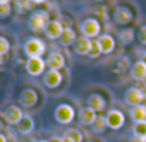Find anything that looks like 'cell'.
<instances>
[{"label": "cell", "instance_id": "cell-1", "mask_svg": "<svg viewBox=\"0 0 146 142\" xmlns=\"http://www.w3.org/2000/svg\"><path fill=\"white\" fill-rule=\"evenodd\" d=\"M49 22H50L49 12H46V10H36V12H33L29 16L27 26H29V29L33 33H40V32H44V29L49 25Z\"/></svg>", "mask_w": 146, "mask_h": 142}, {"label": "cell", "instance_id": "cell-2", "mask_svg": "<svg viewBox=\"0 0 146 142\" xmlns=\"http://www.w3.org/2000/svg\"><path fill=\"white\" fill-rule=\"evenodd\" d=\"M46 53V43L44 40L39 37H30L25 43V55L32 59V57H43Z\"/></svg>", "mask_w": 146, "mask_h": 142}, {"label": "cell", "instance_id": "cell-3", "mask_svg": "<svg viewBox=\"0 0 146 142\" xmlns=\"http://www.w3.org/2000/svg\"><path fill=\"white\" fill-rule=\"evenodd\" d=\"M100 30H102V25L98 19L95 17H88L80 23V32L82 36L89 37V39H96L100 36Z\"/></svg>", "mask_w": 146, "mask_h": 142}, {"label": "cell", "instance_id": "cell-4", "mask_svg": "<svg viewBox=\"0 0 146 142\" xmlns=\"http://www.w3.org/2000/svg\"><path fill=\"white\" fill-rule=\"evenodd\" d=\"M75 116H76V112L73 109V106L69 103H60L54 109V119L62 125H69L70 122H73Z\"/></svg>", "mask_w": 146, "mask_h": 142}, {"label": "cell", "instance_id": "cell-5", "mask_svg": "<svg viewBox=\"0 0 146 142\" xmlns=\"http://www.w3.org/2000/svg\"><path fill=\"white\" fill-rule=\"evenodd\" d=\"M25 67H26V72L30 76H40V75H43L47 65L43 57H32V59H27Z\"/></svg>", "mask_w": 146, "mask_h": 142}, {"label": "cell", "instance_id": "cell-6", "mask_svg": "<svg viewBox=\"0 0 146 142\" xmlns=\"http://www.w3.org/2000/svg\"><path fill=\"white\" fill-rule=\"evenodd\" d=\"M113 20L119 26H126L133 20V12L127 6H117L113 13Z\"/></svg>", "mask_w": 146, "mask_h": 142}, {"label": "cell", "instance_id": "cell-7", "mask_svg": "<svg viewBox=\"0 0 146 142\" xmlns=\"http://www.w3.org/2000/svg\"><path fill=\"white\" fill-rule=\"evenodd\" d=\"M23 111L20 106H16V105H10L7 109H5L2 112V118L9 123V125H19L20 121L23 119Z\"/></svg>", "mask_w": 146, "mask_h": 142}, {"label": "cell", "instance_id": "cell-8", "mask_svg": "<svg viewBox=\"0 0 146 142\" xmlns=\"http://www.w3.org/2000/svg\"><path fill=\"white\" fill-rule=\"evenodd\" d=\"M125 102H126V105H129L132 108L143 105V92H142V89L136 88V86L127 88L126 92H125Z\"/></svg>", "mask_w": 146, "mask_h": 142}, {"label": "cell", "instance_id": "cell-9", "mask_svg": "<svg viewBox=\"0 0 146 142\" xmlns=\"http://www.w3.org/2000/svg\"><path fill=\"white\" fill-rule=\"evenodd\" d=\"M63 32H64V25L60 20H50L43 33L50 40H59L60 36L63 35Z\"/></svg>", "mask_w": 146, "mask_h": 142}, {"label": "cell", "instance_id": "cell-10", "mask_svg": "<svg viewBox=\"0 0 146 142\" xmlns=\"http://www.w3.org/2000/svg\"><path fill=\"white\" fill-rule=\"evenodd\" d=\"M106 121H108V128H110L113 131H117L125 125V115L119 109H112V111L108 112Z\"/></svg>", "mask_w": 146, "mask_h": 142}, {"label": "cell", "instance_id": "cell-11", "mask_svg": "<svg viewBox=\"0 0 146 142\" xmlns=\"http://www.w3.org/2000/svg\"><path fill=\"white\" fill-rule=\"evenodd\" d=\"M46 65H47V69L49 70H60L64 67L66 65V59L63 56V53L54 50V52H50L46 57Z\"/></svg>", "mask_w": 146, "mask_h": 142}, {"label": "cell", "instance_id": "cell-12", "mask_svg": "<svg viewBox=\"0 0 146 142\" xmlns=\"http://www.w3.org/2000/svg\"><path fill=\"white\" fill-rule=\"evenodd\" d=\"M39 101V95L35 89L32 88H26L20 92V96H19V103L23 106V108H33Z\"/></svg>", "mask_w": 146, "mask_h": 142}, {"label": "cell", "instance_id": "cell-13", "mask_svg": "<svg viewBox=\"0 0 146 142\" xmlns=\"http://www.w3.org/2000/svg\"><path fill=\"white\" fill-rule=\"evenodd\" d=\"M63 82V76L60 73V70H47L43 75V83L49 88V89H56L62 85Z\"/></svg>", "mask_w": 146, "mask_h": 142}, {"label": "cell", "instance_id": "cell-14", "mask_svg": "<svg viewBox=\"0 0 146 142\" xmlns=\"http://www.w3.org/2000/svg\"><path fill=\"white\" fill-rule=\"evenodd\" d=\"M98 116H99L98 112H95L89 106H85V108H82L79 111V122L83 126H93V123L96 122Z\"/></svg>", "mask_w": 146, "mask_h": 142}, {"label": "cell", "instance_id": "cell-15", "mask_svg": "<svg viewBox=\"0 0 146 142\" xmlns=\"http://www.w3.org/2000/svg\"><path fill=\"white\" fill-rule=\"evenodd\" d=\"M90 47H92V39L85 37V36H79L76 43L73 45V49L79 56H89Z\"/></svg>", "mask_w": 146, "mask_h": 142}, {"label": "cell", "instance_id": "cell-16", "mask_svg": "<svg viewBox=\"0 0 146 142\" xmlns=\"http://www.w3.org/2000/svg\"><path fill=\"white\" fill-rule=\"evenodd\" d=\"M130 76L137 82H143L146 79V63L143 60H137L130 66Z\"/></svg>", "mask_w": 146, "mask_h": 142}, {"label": "cell", "instance_id": "cell-17", "mask_svg": "<svg viewBox=\"0 0 146 142\" xmlns=\"http://www.w3.org/2000/svg\"><path fill=\"white\" fill-rule=\"evenodd\" d=\"M88 106L92 108L95 112H102L106 108V99L100 93H92L88 96Z\"/></svg>", "mask_w": 146, "mask_h": 142}, {"label": "cell", "instance_id": "cell-18", "mask_svg": "<svg viewBox=\"0 0 146 142\" xmlns=\"http://www.w3.org/2000/svg\"><path fill=\"white\" fill-rule=\"evenodd\" d=\"M76 40H78V35H76L75 29L73 27H64V32L59 39V45L63 46V47H69L72 45H75Z\"/></svg>", "mask_w": 146, "mask_h": 142}, {"label": "cell", "instance_id": "cell-19", "mask_svg": "<svg viewBox=\"0 0 146 142\" xmlns=\"http://www.w3.org/2000/svg\"><path fill=\"white\" fill-rule=\"evenodd\" d=\"M99 43H100V47H102V52L103 55H110L115 47H116V42H115V37L110 36V35H100L98 37Z\"/></svg>", "mask_w": 146, "mask_h": 142}, {"label": "cell", "instance_id": "cell-20", "mask_svg": "<svg viewBox=\"0 0 146 142\" xmlns=\"http://www.w3.org/2000/svg\"><path fill=\"white\" fill-rule=\"evenodd\" d=\"M35 129V121L30 115H25L23 119L20 121V123L17 125V131L22 133V135H29L32 133Z\"/></svg>", "mask_w": 146, "mask_h": 142}, {"label": "cell", "instance_id": "cell-21", "mask_svg": "<svg viewBox=\"0 0 146 142\" xmlns=\"http://www.w3.org/2000/svg\"><path fill=\"white\" fill-rule=\"evenodd\" d=\"M130 118L135 123L136 122H145L146 121V105H139V106L132 108Z\"/></svg>", "mask_w": 146, "mask_h": 142}, {"label": "cell", "instance_id": "cell-22", "mask_svg": "<svg viewBox=\"0 0 146 142\" xmlns=\"http://www.w3.org/2000/svg\"><path fill=\"white\" fill-rule=\"evenodd\" d=\"M135 30L132 29V27H125V29H122L120 32H119V39L122 40V43H125V45H129V43H132L133 40H135Z\"/></svg>", "mask_w": 146, "mask_h": 142}, {"label": "cell", "instance_id": "cell-23", "mask_svg": "<svg viewBox=\"0 0 146 142\" xmlns=\"http://www.w3.org/2000/svg\"><path fill=\"white\" fill-rule=\"evenodd\" d=\"M63 138H67L70 139L72 142H83V135L79 129H75V128H70L67 131H64L63 133Z\"/></svg>", "mask_w": 146, "mask_h": 142}, {"label": "cell", "instance_id": "cell-24", "mask_svg": "<svg viewBox=\"0 0 146 142\" xmlns=\"http://www.w3.org/2000/svg\"><path fill=\"white\" fill-rule=\"evenodd\" d=\"M106 128H108L106 116L99 115V116H98V119H96V122H95V123H93V126H92L93 132H95V133H102V132H105V129H106Z\"/></svg>", "mask_w": 146, "mask_h": 142}, {"label": "cell", "instance_id": "cell-25", "mask_svg": "<svg viewBox=\"0 0 146 142\" xmlns=\"http://www.w3.org/2000/svg\"><path fill=\"white\" fill-rule=\"evenodd\" d=\"M133 135L137 139H145L146 138V121L145 122H136L133 125Z\"/></svg>", "mask_w": 146, "mask_h": 142}, {"label": "cell", "instance_id": "cell-26", "mask_svg": "<svg viewBox=\"0 0 146 142\" xmlns=\"http://www.w3.org/2000/svg\"><path fill=\"white\" fill-rule=\"evenodd\" d=\"M102 47H100V43L98 39H93L92 40V47H90V52H89V57L90 59H98L100 55H102Z\"/></svg>", "mask_w": 146, "mask_h": 142}, {"label": "cell", "instance_id": "cell-27", "mask_svg": "<svg viewBox=\"0 0 146 142\" xmlns=\"http://www.w3.org/2000/svg\"><path fill=\"white\" fill-rule=\"evenodd\" d=\"M9 50H10V42L5 36H2L0 37V56H6Z\"/></svg>", "mask_w": 146, "mask_h": 142}, {"label": "cell", "instance_id": "cell-28", "mask_svg": "<svg viewBox=\"0 0 146 142\" xmlns=\"http://www.w3.org/2000/svg\"><path fill=\"white\" fill-rule=\"evenodd\" d=\"M137 40H139L140 45L146 46V25L139 27V30H137Z\"/></svg>", "mask_w": 146, "mask_h": 142}, {"label": "cell", "instance_id": "cell-29", "mask_svg": "<svg viewBox=\"0 0 146 142\" xmlns=\"http://www.w3.org/2000/svg\"><path fill=\"white\" fill-rule=\"evenodd\" d=\"M10 13H12V6L9 3L7 5H0V16L3 19H6Z\"/></svg>", "mask_w": 146, "mask_h": 142}, {"label": "cell", "instance_id": "cell-30", "mask_svg": "<svg viewBox=\"0 0 146 142\" xmlns=\"http://www.w3.org/2000/svg\"><path fill=\"white\" fill-rule=\"evenodd\" d=\"M17 5H19L20 7H23L25 10H30L35 3L32 2V0H17Z\"/></svg>", "mask_w": 146, "mask_h": 142}, {"label": "cell", "instance_id": "cell-31", "mask_svg": "<svg viewBox=\"0 0 146 142\" xmlns=\"http://www.w3.org/2000/svg\"><path fill=\"white\" fill-rule=\"evenodd\" d=\"M49 142H64V138L63 136H52L49 139Z\"/></svg>", "mask_w": 146, "mask_h": 142}, {"label": "cell", "instance_id": "cell-32", "mask_svg": "<svg viewBox=\"0 0 146 142\" xmlns=\"http://www.w3.org/2000/svg\"><path fill=\"white\" fill-rule=\"evenodd\" d=\"M0 142H7V138L5 133H0Z\"/></svg>", "mask_w": 146, "mask_h": 142}, {"label": "cell", "instance_id": "cell-33", "mask_svg": "<svg viewBox=\"0 0 146 142\" xmlns=\"http://www.w3.org/2000/svg\"><path fill=\"white\" fill-rule=\"evenodd\" d=\"M142 92H143V105H146V88H143Z\"/></svg>", "mask_w": 146, "mask_h": 142}, {"label": "cell", "instance_id": "cell-34", "mask_svg": "<svg viewBox=\"0 0 146 142\" xmlns=\"http://www.w3.org/2000/svg\"><path fill=\"white\" fill-rule=\"evenodd\" d=\"M32 2L35 3V5H42V3H44L46 0H32Z\"/></svg>", "mask_w": 146, "mask_h": 142}, {"label": "cell", "instance_id": "cell-35", "mask_svg": "<svg viewBox=\"0 0 146 142\" xmlns=\"http://www.w3.org/2000/svg\"><path fill=\"white\" fill-rule=\"evenodd\" d=\"M10 0H0V5H7Z\"/></svg>", "mask_w": 146, "mask_h": 142}, {"label": "cell", "instance_id": "cell-36", "mask_svg": "<svg viewBox=\"0 0 146 142\" xmlns=\"http://www.w3.org/2000/svg\"><path fill=\"white\" fill-rule=\"evenodd\" d=\"M142 60H143V62H145V63H146V52H145V53H143V56H142Z\"/></svg>", "mask_w": 146, "mask_h": 142}, {"label": "cell", "instance_id": "cell-37", "mask_svg": "<svg viewBox=\"0 0 146 142\" xmlns=\"http://www.w3.org/2000/svg\"><path fill=\"white\" fill-rule=\"evenodd\" d=\"M143 83H145V88H146V79H145V81H143Z\"/></svg>", "mask_w": 146, "mask_h": 142}, {"label": "cell", "instance_id": "cell-38", "mask_svg": "<svg viewBox=\"0 0 146 142\" xmlns=\"http://www.w3.org/2000/svg\"><path fill=\"white\" fill-rule=\"evenodd\" d=\"M95 2H103V0H95Z\"/></svg>", "mask_w": 146, "mask_h": 142}, {"label": "cell", "instance_id": "cell-39", "mask_svg": "<svg viewBox=\"0 0 146 142\" xmlns=\"http://www.w3.org/2000/svg\"><path fill=\"white\" fill-rule=\"evenodd\" d=\"M39 142H49V141H39Z\"/></svg>", "mask_w": 146, "mask_h": 142}, {"label": "cell", "instance_id": "cell-40", "mask_svg": "<svg viewBox=\"0 0 146 142\" xmlns=\"http://www.w3.org/2000/svg\"><path fill=\"white\" fill-rule=\"evenodd\" d=\"M143 142H146V138H145V139H143Z\"/></svg>", "mask_w": 146, "mask_h": 142}, {"label": "cell", "instance_id": "cell-41", "mask_svg": "<svg viewBox=\"0 0 146 142\" xmlns=\"http://www.w3.org/2000/svg\"><path fill=\"white\" fill-rule=\"evenodd\" d=\"M89 142H95V141H89Z\"/></svg>", "mask_w": 146, "mask_h": 142}]
</instances>
